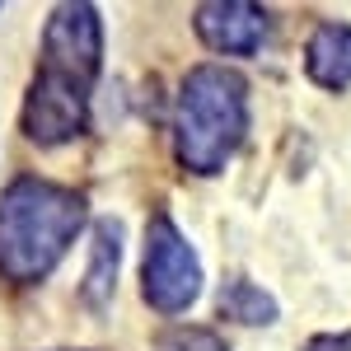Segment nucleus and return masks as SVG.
<instances>
[{
	"label": "nucleus",
	"mask_w": 351,
	"mask_h": 351,
	"mask_svg": "<svg viewBox=\"0 0 351 351\" xmlns=\"http://www.w3.org/2000/svg\"><path fill=\"white\" fill-rule=\"evenodd\" d=\"M248 132V84L225 66H197L178 94V160L192 173H220Z\"/></svg>",
	"instance_id": "2"
},
{
	"label": "nucleus",
	"mask_w": 351,
	"mask_h": 351,
	"mask_svg": "<svg viewBox=\"0 0 351 351\" xmlns=\"http://www.w3.org/2000/svg\"><path fill=\"white\" fill-rule=\"evenodd\" d=\"M197 33L211 52L253 56L267 38V14L258 5H243V0H216V5L197 10Z\"/></svg>",
	"instance_id": "6"
},
{
	"label": "nucleus",
	"mask_w": 351,
	"mask_h": 351,
	"mask_svg": "<svg viewBox=\"0 0 351 351\" xmlns=\"http://www.w3.org/2000/svg\"><path fill=\"white\" fill-rule=\"evenodd\" d=\"M304 351H351V332H328V337H314Z\"/></svg>",
	"instance_id": "11"
},
{
	"label": "nucleus",
	"mask_w": 351,
	"mask_h": 351,
	"mask_svg": "<svg viewBox=\"0 0 351 351\" xmlns=\"http://www.w3.org/2000/svg\"><path fill=\"white\" fill-rule=\"evenodd\" d=\"M84 225V197L43 178H14L0 192V271L10 281H43L66 258Z\"/></svg>",
	"instance_id": "1"
},
{
	"label": "nucleus",
	"mask_w": 351,
	"mask_h": 351,
	"mask_svg": "<svg viewBox=\"0 0 351 351\" xmlns=\"http://www.w3.org/2000/svg\"><path fill=\"white\" fill-rule=\"evenodd\" d=\"M89 122V84L66 80L56 71H38L24 99V136L38 145L75 141Z\"/></svg>",
	"instance_id": "5"
},
{
	"label": "nucleus",
	"mask_w": 351,
	"mask_h": 351,
	"mask_svg": "<svg viewBox=\"0 0 351 351\" xmlns=\"http://www.w3.org/2000/svg\"><path fill=\"white\" fill-rule=\"evenodd\" d=\"M104 56V24L94 5H56L43 33V71H56L66 80L94 84Z\"/></svg>",
	"instance_id": "4"
},
{
	"label": "nucleus",
	"mask_w": 351,
	"mask_h": 351,
	"mask_svg": "<svg viewBox=\"0 0 351 351\" xmlns=\"http://www.w3.org/2000/svg\"><path fill=\"white\" fill-rule=\"evenodd\" d=\"M145 300L160 314H183L192 300L202 295V263L183 239V230L169 216H155L145 230Z\"/></svg>",
	"instance_id": "3"
},
{
	"label": "nucleus",
	"mask_w": 351,
	"mask_h": 351,
	"mask_svg": "<svg viewBox=\"0 0 351 351\" xmlns=\"http://www.w3.org/2000/svg\"><path fill=\"white\" fill-rule=\"evenodd\" d=\"M304 71L324 89H347L351 84V28L347 24H319L309 47H304Z\"/></svg>",
	"instance_id": "7"
},
{
	"label": "nucleus",
	"mask_w": 351,
	"mask_h": 351,
	"mask_svg": "<svg viewBox=\"0 0 351 351\" xmlns=\"http://www.w3.org/2000/svg\"><path fill=\"white\" fill-rule=\"evenodd\" d=\"M220 309H225L230 319H239V324H271V319H276L271 295H263L253 281H230V291L220 295Z\"/></svg>",
	"instance_id": "9"
},
{
	"label": "nucleus",
	"mask_w": 351,
	"mask_h": 351,
	"mask_svg": "<svg viewBox=\"0 0 351 351\" xmlns=\"http://www.w3.org/2000/svg\"><path fill=\"white\" fill-rule=\"evenodd\" d=\"M122 230L104 220L99 234H94V263H89V276H84V300L89 304H104L112 291V276H117V258H122Z\"/></svg>",
	"instance_id": "8"
},
{
	"label": "nucleus",
	"mask_w": 351,
	"mask_h": 351,
	"mask_svg": "<svg viewBox=\"0 0 351 351\" xmlns=\"http://www.w3.org/2000/svg\"><path fill=\"white\" fill-rule=\"evenodd\" d=\"M155 351H225V342L206 328H173L155 342Z\"/></svg>",
	"instance_id": "10"
}]
</instances>
